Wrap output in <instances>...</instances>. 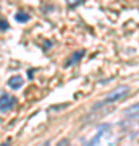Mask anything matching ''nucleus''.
<instances>
[{
    "label": "nucleus",
    "instance_id": "nucleus-6",
    "mask_svg": "<svg viewBox=\"0 0 139 146\" xmlns=\"http://www.w3.org/2000/svg\"><path fill=\"white\" fill-rule=\"evenodd\" d=\"M82 55H84V52H82V50H78V52H74V55H73V57L68 60L67 65H74V63H78V62H79V58H81Z\"/></svg>",
    "mask_w": 139,
    "mask_h": 146
},
{
    "label": "nucleus",
    "instance_id": "nucleus-8",
    "mask_svg": "<svg viewBox=\"0 0 139 146\" xmlns=\"http://www.w3.org/2000/svg\"><path fill=\"white\" fill-rule=\"evenodd\" d=\"M0 29H2V31L8 29V23H7L5 20H0Z\"/></svg>",
    "mask_w": 139,
    "mask_h": 146
},
{
    "label": "nucleus",
    "instance_id": "nucleus-7",
    "mask_svg": "<svg viewBox=\"0 0 139 146\" xmlns=\"http://www.w3.org/2000/svg\"><path fill=\"white\" fill-rule=\"evenodd\" d=\"M82 2H84V0H67V3L70 7H78V5H81Z\"/></svg>",
    "mask_w": 139,
    "mask_h": 146
},
{
    "label": "nucleus",
    "instance_id": "nucleus-4",
    "mask_svg": "<svg viewBox=\"0 0 139 146\" xmlns=\"http://www.w3.org/2000/svg\"><path fill=\"white\" fill-rule=\"evenodd\" d=\"M125 115H128V117H131V119H136V117H139V104L128 107V109L125 110Z\"/></svg>",
    "mask_w": 139,
    "mask_h": 146
},
{
    "label": "nucleus",
    "instance_id": "nucleus-2",
    "mask_svg": "<svg viewBox=\"0 0 139 146\" xmlns=\"http://www.w3.org/2000/svg\"><path fill=\"white\" fill-rule=\"evenodd\" d=\"M16 99L13 96H8V94H2L0 96V110H8L15 106Z\"/></svg>",
    "mask_w": 139,
    "mask_h": 146
},
{
    "label": "nucleus",
    "instance_id": "nucleus-3",
    "mask_svg": "<svg viewBox=\"0 0 139 146\" xmlns=\"http://www.w3.org/2000/svg\"><path fill=\"white\" fill-rule=\"evenodd\" d=\"M8 86H10L11 89H21V86H23V78H21L20 75L11 76V78L8 80Z\"/></svg>",
    "mask_w": 139,
    "mask_h": 146
},
{
    "label": "nucleus",
    "instance_id": "nucleus-10",
    "mask_svg": "<svg viewBox=\"0 0 139 146\" xmlns=\"http://www.w3.org/2000/svg\"><path fill=\"white\" fill-rule=\"evenodd\" d=\"M41 146H50V143H49V141H47V143H44V145H41Z\"/></svg>",
    "mask_w": 139,
    "mask_h": 146
},
{
    "label": "nucleus",
    "instance_id": "nucleus-11",
    "mask_svg": "<svg viewBox=\"0 0 139 146\" xmlns=\"http://www.w3.org/2000/svg\"><path fill=\"white\" fill-rule=\"evenodd\" d=\"M58 146H67V141H63L62 145H58Z\"/></svg>",
    "mask_w": 139,
    "mask_h": 146
},
{
    "label": "nucleus",
    "instance_id": "nucleus-9",
    "mask_svg": "<svg viewBox=\"0 0 139 146\" xmlns=\"http://www.w3.org/2000/svg\"><path fill=\"white\" fill-rule=\"evenodd\" d=\"M0 146H10V140L3 141V143H2V145H0Z\"/></svg>",
    "mask_w": 139,
    "mask_h": 146
},
{
    "label": "nucleus",
    "instance_id": "nucleus-5",
    "mask_svg": "<svg viewBox=\"0 0 139 146\" xmlns=\"http://www.w3.org/2000/svg\"><path fill=\"white\" fill-rule=\"evenodd\" d=\"M15 20L18 21V23H28V21L31 20V16L28 15V13H24V11H20V13L15 15Z\"/></svg>",
    "mask_w": 139,
    "mask_h": 146
},
{
    "label": "nucleus",
    "instance_id": "nucleus-1",
    "mask_svg": "<svg viewBox=\"0 0 139 146\" xmlns=\"http://www.w3.org/2000/svg\"><path fill=\"white\" fill-rule=\"evenodd\" d=\"M128 94H129V88H126V86H120V88L113 89V91L108 94L107 98H105L99 106H107V104H112V102H117V101L126 98ZM99 106H96V107H99Z\"/></svg>",
    "mask_w": 139,
    "mask_h": 146
}]
</instances>
